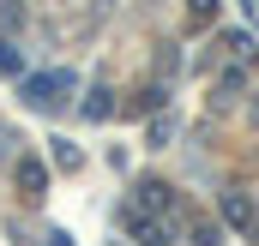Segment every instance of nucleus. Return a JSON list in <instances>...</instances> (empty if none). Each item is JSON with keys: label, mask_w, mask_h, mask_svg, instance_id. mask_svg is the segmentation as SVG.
Listing matches in <instances>:
<instances>
[{"label": "nucleus", "mask_w": 259, "mask_h": 246, "mask_svg": "<svg viewBox=\"0 0 259 246\" xmlns=\"http://www.w3.org/2000/svg\"><path fill=\"white\" fill-rule=\"evenodd\" d=\"M72 84H78V78H72L66 66L36 72V78H24V102H30V108H61L66 96H72Z\"/></svg>", "instance_id": "obj_1"}, {"label": "nucleus", "mask_w": 259, "mask_h": 246, "mask_svg": "<svg viewBox=\"0 0 259 246\" xmlns=\"http://www.w3.org/2000/svg\"><path fill=\"white\" fill-rule=\"evenodd\" d=\"M223 216H229L235 228H247V222H253V198H247V192H223Z\"/></svg>", "instance_id": "obj_2"}, {"label": "nucleus", "mask_w": 259, "mask_h": 246, "mask_svg": "<svg viewBox=\"0 0 259 246\" xmlns=\"http://www.w3.org/2000/svg\"><path fill=\"white\" fill-rule=\"evenodd\" d=\"M18 186H24V192H30V198H36V192H42V186H49V168H42V162H36V156H24V162H18Z\"/></svg>", "instance_id": "obj_3"}, {"label": "nucleus", "mask_w": 259, "mask_h": 246, "mask_svg": "<svg viewBox=\"0 0 259 246\" xmlns=\"http://www.w3.org/2000/svg\"><path fill=\"white\" fill-rule=\"evenodd\" d=\"M84 120H109V90H91V102H84Z\"/></svg>", "instance_id": "obj_4"}, {"label": "nucleus", "mask_w": 259, "mask_h": 246, "mask_svg": "<svg viewBox=\"0 0 259 246\" xmlns=\"http://www.w3.org/2000/svg\"><path fill=\"white\" fill-rule=\"evenodd\" d=\"M18 66H24V60H18V48H12V42H0V72H6V78H12V72H18Z\"/></svg>", "instance_id": "obj_5"}, {"label": "nucleus", "mask_w": 259, "mask_h": 246, "mask_svg": "<svg viewBox=\"0 0 259 246\" xmlns=\"http://www.w3.org/2000/svg\"><path fill=\"white\" fill-rule=\"evenodd\" d=\"M193 12H217V0H193Z\"/></svg>", "instance_id": "obj_6"}, {"label": "nucleus", "mask_w": 259, "mask_h": 246, "mask_svg": "<svg viewBox=\"0 0 259 246\" xmlns=\"http://www.w3.org/2000/svg\"><path fill=\"white\" fill-rule=\"evenodd\" d=\"M49 246H72V240H66V234H61V228H55V234H49Z\"/></svg>", "instance_id": "obj_7"}]
</instances>
